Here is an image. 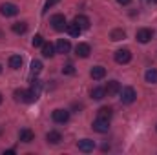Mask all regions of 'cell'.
Returning a JSON list of instances; mask_svg holds the SVG:
<instances>
[{"mask_svg":"<svg viewBox=\"0 0 157 155\" xmlns=\"http://www.w3.org/2000/svg\"><path fill=\"white\" fill-rule=\"evenodd\" d=\"M154 4H157V0H154Z\"/></svg>","mask_w":157,"mask_h":155,"instance_id":"34","label":"cell"},{"mask_svg":"<svg viewBox=\"0 0 157 155\" xmlns=\"http://www.w3.org/2000/svg\"><path fill=\"white\" fill-rule=\"evenodd\" d=\"M46 141H48L49 144H59V142L62 141V135H60L59 131H48V135H46Z\"/></svg>","mask_w":157,"mask_h":155,"instance_id":"16","label":"cell"},{"mask_svg":"<svg viewBox=\"0 0 157 155\" xmlns=\"http://www.w3.org/2000/svg\"><path fill=\"white\" fill-rule=\"evenodd\" d=\"M15 97H17V100H22V102L31 104V102H37L39 93L35 89H17L15 91Z\"/></svg>","mask_w":157,"mask_h":155,"instance_id":"1","label":"cell"},{"mask_svg":"<svg viewBox=\"0 0 157 155\" xmlns=\"http://www.w3.org/2000/svg\"><path fill=\"white\" fill-rule=\"evenodd\" d=\"M77 148L80 150V152L88 153V152H93V148H95V142H93L91 139H82V141H78V142H77Z\"/></svg>","mask_w":157,"mask_h":155,"instance_id":"10","label":"cell"},{"mask_svg":"<svg viewBox=\"0 0 157 155\" xmlns=\"http://www.w3.org/2000/svg\"><path fill=\"white\" fill-rule=\"evenodd\" d=\"M66 31H68V33H70L71 37H78L82 29L78 28V26H77V24H75V22H73V24H68V26H66Z\"/></svg>","mask_w":157,"mask_h":155,"instance_id":"22","label":"cell"},{"mask_svg":"<svg viewBox=\"0 0 157 155\" xmlns=\"http://www.w3.org/2000/svg\"><path fill=\"white\" fill-rule=\"evenodd\" d=\"M132 60V51L130 49H117L115 51V62L117 64H128Z\"/></svg>","mask_w":157,"mask_h":155,"instance_id":"5","label":"cell"},{"mask_svg":"<svg viewBox=\"0 0 157 155\" xmlns=\"http://www.w3.org/2000/svg\"><path fill=\"white\" fill-rule=\"evenodd\" d=\"M75 24H77L80 29H90V18L84 17V15H77L75 17Z\"/></svg>","mask_w":157,"mask_h":155,"instance_id":"17","label":"cell"},{"mask_svg":"<svg viewBox=\"0 0 157 155\" xmlns=\"http://www.w3.org/2000/svg\"><path fill=\"white\" fill-rule=\"evenodd\" d=\"M124 37H126L124 29H113V31H112V35H110V39L113 40V42H119V40H122Z\"/></svg>","mask_w":157,"mask_h":155,"instance_id":"24","label":"cell"},{"mask_svg":"<svg viewBox=\"0 0 157 155\" xmlns=\"http://www.w3.org/2000/svg\"><path fill=\"white\" fill-rule=\"evenodd\" d=\"M106 97V89L104 88H93L91 89V99L93 100H102Z\"/></svg>","mask_w":157,"mask_h":155,"instance_id":"20","label":"cell"},{"mask_svg":"<svg viewBox=\"0 0 157 155\" xmlns=\"http://www.w3.org/2000/svg\"><path fill=\"white\" fill-rule=\"evenodd\" d=\"M59 2H60V0H46L42 13H48V9H49V7H53V6H55V4H59Z\"/></svg>","mask_w":157,"mask_h":155,"instance_id":"27","label":"cell"},{"mask_svg":"<svg viewBox=\"0 0 157 155\" xmlns=\"http://www.w3.org/2000/svg\"><path fill=\"white\" fill-rule=\"evenodd\" d=\"M0 73H2V66H0Z\"/></svg>","mask_w":157,"mask_h":155,"instance_id":"33","label":"cell"},{"mask_svg":"<svg viewBox=\"0 0 157 155\" xmlns=\"http://www.w3.org/2000/svg\"><path fill=\"white\" fill-rule=\"evenodd\" d=\"M62 73H64V75H73V73H75V68H73L71 64H68V66L62 68Z\"/></svg>","mask_w":157,"mask_h":155,"instance_id":"28","label":"cell"},{"mask_svg":"<svg viewBox=\"0 0 157 155\" xmlns=\"http://www.w3.org/2000/svg\"><path fill=\"white\" fill-rule=\"evenodd\" d=\"M55 47H57V53H62V55H64V53H68V51L71 49V44H70V40L60 39L59 42H57V46H55Z\"/></svg>","mask_w":157,"mask_h":155,"instance_id":"14","label":"cell"},{"mask_svg":"<svg viewBox=\"0 0 157 155\" xmlns=\"http://www.w3.org/2000/svg\"><path fill=\"white\" fill-rule=\"evenodd\" d=\"M75 53H77V57H80V59H88L90 53H91V47H90V44L80 42V44H77V47H75Z\"/></svg>","mask_w":157,"mask_h":155,"instance_id":"7","label":"cell"},{"mask_svg":"<svg viewBox=\"0 0 157 155\" xmlns=\"http://www.w3.org/2000/svg\"><path fill=\"white\" fill-rule=\"evenodd\" d=\"M31 44H33V47H42V44H44L42 35H35V37H33V40H31Z\"/></svg>","mask_w":157,"mask_h":155,"instance_id":"26","label":"cell"},{"mask_svg":"<svg viewBox=\"0 0 157 155\" xmlns=\"http://www.w3.org/2000/svg\"><path fill=\"white\" fill-rule=\"evenodd\" d=\"M40 71H42V62L40 60H33L31 62V77H37Z\"/></svg>","mask_w":157,"mask_h":155,"instance_id":"25","label":"cell"},{"mask_svg":"<svg viewBox=\"0 0 157 155\" xmlns=\"http://www.w3.org/2000/svg\"><path fill=\"white\" fill-rule=\"evenodd\" d=\"M20 66H22V57H20V55L9 57V68H11V70H20Z\"/></svg>","mask_w":157,"mask_h":155,"instance_id":"19","label":"cell"},{"mask_svg":"<svg viewBox=\"0 0 157 155\" xmlns=\"http://www.w3.org/2000/svg\"><path fill=\"white\" fill-rule=\"evenodd\" d=\"M42 55H44L46 59H51V57L55 55V47H53L51 42H44V44H42Z\"/></svg>","mask_w":157,"mask_h":155,"instance_id":"15","label":"cell"},{"mask_svg":"<svg viewBox=\"0 0 157 155\" xmlns=\"http://www.w3.org/2000/svg\"><path fill=\"white\" fill-rule=\"evenodd\" d=\"M51 26H53L55 31H64L66 26H68V22H66L64 15H53L51 17Z\"/></svg>","mask_w":157,"mask_h":155,"instance_id":"3","label":"cell"},{"mask_svg":"<svg viewBox=\"0 0 157 155\" xmlns=\"http://www.w3.org/2000/svg\"><path fill=\"white\" fill-rule=\"evenodd\" d=\"M119 4H121V6H128V4H130V2H132V0H117Z\"/></svg>","mask_w":157,"mask_h":155,"instance_id":"30","label":"cell"},{"mask_svg":"<svg viewBox=\"0 0 157 155\" xmlns=\"http://www.w3.org/2000/svg\"><path fill=\"white\" fill-rule=\"evenodd\" d=\"M93 130L95 131H99V133H108V130H110V120L108 119H95L93 120Z\"/></svg>","mask_w":157,"mask_h":155,"instance_id":"4","label":"cell"},{"mask_svg":"<svg viewBox=\"0 0 157 155\" xmlns=\"http://www.w3.org/2000/svg\"><path fill=\"white\" fill-rule=\"evenodd\" d=\"M15 153V150H7V152H4V155H13Z\"/></svg>","mask_w":157,"mask_h":155,"instance_id":"31","label":"cell"},{"mask_svg":"<svg viewBox=\"0 0 157 155\" xmlns=\"http://www.w3.org/2000/svg\"><path fill=\"white\" fill-rule=\"evenodd\" d=\"M0 13H2L4 17H15V15H18V7H17L15 4L6 2V4L0 6Z\"/></svg>","mask_w":157,"mask_h":155,"instance_id":"6","label":"cell"},{"mask_svg":"<svg viewBox=\"0 0 157 155\" xmlns=\"http://www.w3.org/2000/svg\"><path fill=\"white\" fill-rule=\"evenodd\" d=\"M104 75H106V68H102V66H93L91 71H90V77L95 78V80L104 78Z\"/></svg>","mask_w":157,"mask_h":155,"instance_id":"13","label":"cell"},{"mask_svg":"<svg viewBox=\"0 0 157 155\" xmlns=\"http://www.w3.org/2000/svg\"><path fill=\"white\" fill-rule=\"evenodd\" d=\"M0 104H2V95H0Z\"/></svg>","mask_w":157,"mask_h":155,"instance_id":"32","label":"cell"},{"mask_svg":"<svg viewBox=\"0 0 157 155\" xmlns=\"http://www.w3.org/2000/svg\"><path fill=\"white\" fill-rule=\"evenodd\" d=\"M144 78H146V82H148V84H157V70H155V68L148 70V71L144 73Z\"/></svg>","mask_w":157,"mask_h":155,"instance_id":"21","label":"cell"},{"mask_svg":"<svg viewBox=\"0 0 157 155\" xmlns=\"http://www.w3.org/2000/svg\"><path fill=\"white\" fill-rule=\"evenodd\" d=\"M11 29H13V33H17V35H24V33L28 31V24H26V22H15V24L11 26Z\"/></svg>","mask_w":157,"mask_h":155,"instance_id":"18","label":"cell"},{"mask_svg":"<svg viewBox=\"0 0 157 155\" xmlns=\"http://www.w3.org/2000/svg\"><path fill=\"white\" fill-rule=\"evenodd\" d=\"M40 86H42V84H40L39 78H33V80H31V89H35L37 93L40 91Z\"/></svg>","mask_w":157,"mask_h":155,"instance_id":"29","label":"cell"},{"mask_svg":"<svg viewBox=\"0 0 157 155\" xmlns=\"http://www.w3.org/2000/svg\"><path fill=\"white\" fill-rule=\"evenodd\" d=\"M53 120H55L57 124L68 122V120H70V112H66V110H55V112H53Z\"/></svg>","mask_w":157,"mask_h":155,"instance_id":"9","label":"cell"},{"mask_svg":"<svg viewBox=\"0 0 157 155\" xmlns=\"http://www.w3.org/2000/svg\"><path fill=\"white\" fill-rule=\"evenodd\" d=\"M119 95H121V102H122V104H132V102H135V99H137L135 89L130 88V86H128V88H121Z\"/></svg>","mask_w":157,"mask_h":155,"instance_id":"2","label":"cell"},{"mask_svg":"<svg viewBox=\"0 0 157 155\" xmlns=\"http://www.w3.org/2000/svg\"><path fill=\"white\" fill-rule=\"evenodd\" d=\"M18 139L22 141V142H31V141H35V133L29 130V128H24V130H20L18 131Z\"/></svg>","mask_w":157,"mask_h":155,"instance_id":"11","label":"cell"},{"mask_svg":"<svg viewBox=\"0 0 157 155\" xmlns=\"http://www.w3.org/2000/svg\"><path fill=\"white\" fill-rule=\"evenodd\" d=\"M152 37H154V31H152V29H148V28H143V29H139V31H137V40H139L141 44L150 42Z\"/></svg>","mask_w":157,"mask_h":155,"instance_id":"8","label":"cell"},{"mask_svg":"<svg viewBox=\"0 0 157 155\" xmlns=\"http://www.w3.org/2000/svg\"><path fill=\"white\" fill-rule=\"evenodd\" d=\"M97 117L99 119H112V108H108V106H104V108H101L99 112H97Z\"/></svg>","mask_w":157,"mask_h":155,"instance_id":"23","label":"cell"},{"mask_svg":"<svg viewBox=\"0 0 157 155\" xmlns=\"http://www.w3.org/2000/svg\"><path fill=\"white\" fill-rule=\"evenodd\" d=\"M104 89H106V95L108 97H113V95H117L119 91H121V84H119L117 80H110Z\"/></svg>","mask_w":157,"mask_h":155,"instance_id":"12","label":"cell"}]
</instances>
